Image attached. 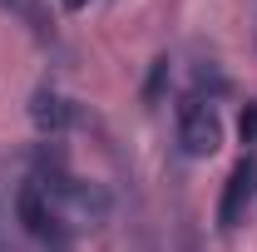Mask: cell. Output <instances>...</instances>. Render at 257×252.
<instances>
[{"mask_svg": "<svg viewBox=\"0 0 257 252\" xmlns=\"http://www.w3.org/2000/svg\"><path fill=\"white\" fill-rule=\"evenodd\" d=\"M252 203H257V154H242L218 198V232H237L252 213Z\"/></svg>", "mask_w": 257, "mask_h": 252, "instance_id": "3957f363", "label": "cell"}, {"mask_svg": "<svg viewBox=\"0 0 257 252\" xmlns=\"http://www.w3.org/2000/svg\"><path fill=\"white\" fill-rule=\"evenodd\" d=\"M168 74H173L168 55H163V60H154V74H149V84H144V99H149V104H159V99H163V84H168Z\"/></svg>", "mask_w": 257, "mask_h": 252, "instance_id": "8992f818", "label": "cell"}, {"mask_svg": "<svg viewBox=\"0 0 257 252\" xmlns=\"http://www.w3.org/2000/svg\"><path fill=\"white\" fill-rule=\"evenodd\" d=\"M64 5H69V10H79V5H84V0H64Z\"/></svg>", "mask_w": 257, "mask_h": 252, "instance_id": "ba28073f", "label": "cell"}, {"mask_svg": "<svg viewBox=\"0 0 257 252\" xmlns=\"http://www.w3.org/2000/svg\"><path fill=\"white\" fill-rule=\"evenodd\" d=\"M30 178L40 183V193L50 198V208L64 218V227L69 232H94V227H104L109 222V193L99 188V183H89V178H79L69 163H64L60 154V144H40L35 149V168H30Z\"/></svg>", "mask_w": 257, "mask_h": 252, "instance_id": "6da1fadb", "label": "cell"}, {"mask_svg": "<svg viewBox=\"0 0 257 252\" xmlns=\"http://www.w3.org/2000/svg\"><path fill=\"white\" fill-rule=\"evenodd\" d=\"M79 119V109L69 104V99L55 89V84H40L30 94V124H35V134H45V139H60L64 129Z\"/></svg>", "mask_w": 257, "mask_h": 252, "instance_id": "277c9868", "label": "cell"}, {"mask_svg": "<svg viewBox=\"0 0 257 252\" xmlns=\"http://www.w3.org/2000/svg\"><path fill=\"white\" fill-rule=\"evenodd\" d=\"M0 5H5V10L40 40V45H55V15H50L45 0H0Z\"/></svg>", "mask_w": 257, "mask_h": 252, "instance_id": "5b68a950", "label": "cell"}, {"mask_svg": "<svg viewBox=\"0 0 257 252\" xmlns=\"http://www.w3.org/2000/svg\"><path fill=\"white\" fill-rule=\"evenodd\" d=\"M237 134H242V144H247V154H252V144H257V99L242 109V119H237Z\"/></svg>", "mask_w": 257, "mask_h": 252, "instance_id": "52a82bcc", "label": "cell"}, {"mask_svg": "<svg viewBox=\"0 0 257 252\" xmlns=\"http://www.w3.org/2000/svg\"><path fill=\"white\" fill-rule=\"evenodd\" d=\"M0 252H5V247H0Z\"/></svg>", "mask_w": 257, "mask_h": 252, "instance_id": "9c48e42d", "label": "cell"}, {"mask_svg": "<svg viewBox=\"0 0 257 252\" xmlns=\"http://www.w3.org/2000/svg\"><path fill=\"white\" fill-rule=\"evenodd\" d=\"M178 144L188 158H213L218 144H223V119L213 109V99L203 94H188L178 104Z\"/></svg>", "mask_w": 257, "mask_h": 252, "instance_id": "7a4b0ae2", "label": "cell"}]
</instances>
